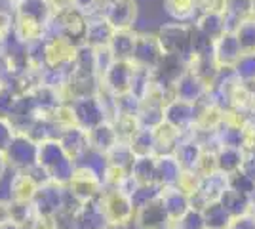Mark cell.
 Returning a JSON list of instances; mask_svg holds the SVG:
<instances>
[{
	"label": "cell",
	"instance_id": "6da1fadb",
	"mask_svg": "<svg viewBox=\"0 0 255 229\" xmlns=\"http://www.w3.org/2000/svg\"><path fill=\"white\" fill-rule=\"evenodd\" d=\"M38 166H42L50 182L69 186L76 172V161L71 159L57 140L38 143Z\"/></svg>",
	"mask_w": 255,
	"mask_h": 229
},
{
	"label": "cell",
	"instance_id": "7a4b0ae2",
	"mask_svg": "<svg viewBox=\"0 0 255 229\" xmlns=\"http://www.w3.org/2000/svg\"><path fill=\"white\" fill-rule=\"evenodd\" d=\"M164 55H179L189 61L192 44V25L166 21L154 31Z\"/></svg>",
	"mask_w": 255,
	"mask_h": 229
},
{
	"label": "cell",
	"instance_id": "3957f363",
	"mask_svg": "<svg viewBox=\"0 0 255 229\" xmlns=\"http://www.w3.org/2000/svg\"><path fill=\"white\" fill-rule=\"evenodd\" d=\"M11 172H29L38 164V143L27 134H15L4 151Z\"/></svg>",
	"mask_w": 255,
	"mask_h": 229
},
{
	"label": "cell",
	"instance_id": "277c9868",
	"mask_svg": "<svg viewBox=\"0 0 255 229\" xmlns=\"http://www.w3.org/2000/svg\"><path fill=\"white\" fill-rule=\"evenodd\" d=\"M67 186H59L48 182L36 189V193L32 197V208L38 216L42 218H55L57 214H61L67 205Z\"/></svg>",
	"mask_w": 255,
	"mask_h": 229
},
{
	"label": "cell",
	"instance_id": "5b68a950",
	"mask_svg": "<svg viewBox=\"0 0 255 229\" xmlns=\"http://www.w3.org/2000/svg\"><path fill=\"white\" fill-rule=\"evenodd\" d=\"M137 0H103L101 17L115 31H129L137 21Z\"/></svg>",
	"mask_w": 255,
	"mask_h": 229
},
{
	"label": "cell",
	"instance_id": "8992f818",
	"mask_svg": "<svg viewBox=\"0 0 255 229\" xmlns=\"http://www.w3.org/2000/svg\"><path fill=\"white\" fill-rule=\"evenodd\" d=\"M229 189V176L221 174V172H212V174L200 176V182L196 189L191 195V207L202 210L212 203L221 201V197L227 193Z\"/></svg>",
	"mask_w": 255,
	"mask_h": 229
},
{
	"label": "cell",
	"instance_id": "52a82bcc",
	"mask_svg": "<svg viewBox=\"0 0 255 229\" xmlns=\"http://www.w3.org/2000/svg\"><path fill=\"white\" fill-rule=\"evenodd\" d=\"M67 103H69V109H71V115H73V122L88 132L107 120L105 107H103L101 99L97 96L76 98L67 101Z\"/></svg>",
	"mask_w": 255,
	"mask_h": 229
},
{
	"label": "cell",
	"instance_id": "ba28073f",
	"mask_svg": "<svg viewBox=\"0 0 255 229\" xmlns=\"http://www.w3.org/2000/svg\"><path fill=\"white\" fill-rule=\"evenodd\" d=\"M101 205L105 210V216L109 224L115 226H128L135 218V207L133 201L120 193L118 189H105L101 193Z\"/></svg>",
	"mask_w": 255,
	"mask_h": 229
},
{
	"label": "cell",
	"instance_id": "9c48e42d",
	"mask_svg": "<svg viewBox=\"0 0 255 229\" xmlns=\"http://www.w3.org/2000/svg\"><path fill=\"white\" fill-rule=\"evenodd\" d=\"M196 120H198V107L192 103H185L173 98L164 105V124L179 132L181 136L191 134L196 128Z\"/></svg>",
	"mask_w": 255,
	"mask_h": 229
},
{
	"label": "cell",
	"instance_id": "30bf717a",
	"mask_svg": "<svg viewBox=\"0 0 255 229\" xmlns=\"http://www.w3.org/2000/svg\"><path fill=\"white\" fill-rule=\"evenodd\" d=\"M164 57V52L160 48L158 38L156 34L150 33V31H137V40H135V48H133V57H131V63L141 69H149L154 71L158 63Z\"/></svg>",
	"mask_w": 255,
	"mask_h": 229
},
{
	"label": "cell",
	"instance_id": "8fae6325",
	"mask_svg": "<svg viewBox=\"0 0 255 229\" xmlns=\"http://www.w3.org/2000/svg\"><path fill=\"white\" fill-rule=\"evenodd\" d=\"M69 191L73 193L78 203H90V201H96L101 197V193L105 191V186L103 182L97 178L94 172H90L88 168H82L76 164V172L69 184Z\"/></svg>",
	"mask_w": 255,
	"mask_h": 229
},
{
	"label": "cell",
	"instance_id": "7c38bea8",
	"mask_svg": "<svg viewBox=\"0 0 255 229\" xmlns=\"http://www.w3.org/2000/svg\"><path fill=\"white\" fill-rule=\"evenodd\" d=\"M135 65L131 61H115L109 67L105 75L101 76V88L113 96H122L131 90Z\"/></svg>",
	"mask_w": 255,
	"mask_h": 229
},
{
	"label": "cell",
	"instance_id": "4fadbf2b",
	"mask_svg": "<svg viewBox=\"0 0 255 229\" xmlns=\"http://www.w3.org/2000/svg\"><path fill=\"white\" fill-rule=\"evenodd\" d=\"M215 134H217L221 147H233V149H242V151L252 140V134L244 126V122L236 119L234 115H227L221 120V124L215 128Z\"/></svg>",
	"mask_w": 255,
	"mask_h": 229
},
{
	"label": "cell",
	"instance_id": "5bb4252c",
	"mask_svg": "<svg viewBox=\"0 0 255 229\" xmlns=\"http://www.w3.org/2000/svg\"><path fill=\"white\" fill-rule=\"evenodd\" d=\"M52 15L50 0H15V4H13L15 19L38 25L44 29V33H46V25L52 19Z\"/></svg>",
	"mask_w": 255,
	"mask_h": 229
},
{
	"label": "cell",
	"instance_id": "9a60e30c",
	"mask_svg": "<svg viewBox=\"0 0 255 229\" xmlns=\"http://www.w3.org/2000/svg\"><path fill=\"white\" fill-rule=\"evenodd\" d=\"M187 73V59H183L179 55H164L158 67L152 71V78L158 86L170 90L173 94V86L181 76Z\"/></svg>",
	"mask_w": 255,
	"mask_h": 229
},
{
	"label": "cell",
	"instance_id": "2e32d148",
	"mask_svg": "<svg viewBox=\"0 0 255 229\" xmlns=\"http://www.w3.org/2000/svg\"><path fill=\"white\" fill-rule=\"evenodd\" d=\"M204 153H206V149L194 140L191 132V134H185L181 138V142L177 143V147L173 151V157L177 159L183 172H198V166L202 163Z\"/></svg>",
	"mask_w": 255,
	"mask_h": 229
},
{
	"label": "cell",
	"instance_id": "e0dca14e",
	"mask_svg": "<svg viewBox=\"0 0 255 229\" xmlns=\"http://www.w3.org/2000/svg\"><path fill=\"white\" fill-rule=\"evenodd\" d=\"M244 55V50L238 42V36L233 31L223 33L213 46V57L219 63L221 69H233L236 65V61Z\"/></svg>",
	"mask_w": 255,
	"mask_h": 229
},
{
	"label": "cell",
	"instance_id": "ac0fdd59",
	"mask_svg": "<svg viewBox=\"0 0 255 229\" xmlns=\"http://www.w3.org/2000/svg\"><path fill=\"white\" fill-rule=\"evenodd\" d=\"M208 92H210V88L187 69V73L181 76L179 80L175 82V86H173V98L179 99V101H185V103L198 105L200 101L208 98Z\"/></svg>",
	"mask_w": 255,
	"mask_h": 229
},
{
	"label": "cell",
	"instance_id": "d6986e66",
	"mask_svg": "<svg viewBox=\"0 0 255 229\" xmlns=\"http://www.w3.org/2000/svg\"><path fill=\"white\" fill-rule=\"evenodd\" d=\"M57 142L61 143V147L67 151V155H69L71 159H75V161H78V159L90 149L88 130L76 126V124H69V126L61 128Z\"/></svg>",
	"mask_w": 255,
	"mask_h": 229
},
{
	"label": "cell",
	"instance_id": "ffe728a7",
	"mask_svg": "<svg viewBox=\"0 0 255 229\" xmlns=\"http://www.w3.org/2000/svg\"><path fill=\"white\" fill-rule=\"evenodd\" d=\"M38 117H40V115H38V109H36V105H34V101H32L31 94L25 92V94H21V96L17 98L8 120L11 122V126L15 128V132L27 134V130L31 128V124L38 119Z\"/></svg>",
	"mask_w": 255,
	"mask_h": 229
},
{
	"label": "cell",
	"instance_id": "44dd1931",
	"mask_svg": "<svg viewBox=\"0 0 255 229\" xmlns=\"http://www.w3.org/2000/svg\"><path fill=\"white\" fill-rule=\"evenodd\" d=\"M133 222L141 229H160L171 224L170 216H168L164 205L160 203V199L150 201L147 205L135 208V218H133Z\"/></svg>",
	"mask_w": 255,
	"mask_h": 229
},
{
	"label": "cell",
	"instance_id": "7402d4cb",
	"mask_svg": "<svg viewBox=\"0 0 255 229\" xmlns=\"http://www.w3.org/2000/svg\"><path fill=\"white\" fill-rule=\"evenodd\" d=\"M162 10L168 15V21L192 25L200 13V4L198 0H162Z\"/></svg>",
	"mask_w": 255,
	"mask_h": 229
},
{
	"label": "cell",
	"instance_id": "603a6c76",
	"mask_svg": "<svg viewBox=\"0 0 255 229\" xmlns=\"http://www.w3.org/2000/svg\"><path fill=\"white\" fill-rule=\"evenodd\" d=\"M109 220L101 205V197L96 201L84 203L80 210L76 212V228L75 229H105Z\"/></svg>",
	"mask_w": 255,
	"mask_h": 229
},
{
	"label": "cell",
	"instance_id": "cb8c5ba5",
	"mask_svg": "<svg viewBox=\"0 0 255 229\" xmlns=\"http://www.w3.org/2000/svg\"><path fill=\"white\" fill-rule=\"evenodd\" d=\"M160 203H162L164 208H166V212H168V216H170L171 224H173L175 220H179L189 208H192L189 193H185L179 186L162 189V193H160Z\"/></svg>",
	"mask_w": 255,
	"mask_h": 229
},
{
	"label": "cell",
	"instance_id": "d4e9b609",
	"mask_svg": "<svg viewBox=\"0 0 255 229\" xmlns=\"http://www.w3.org/2000/svg\"><path fill=\"white\" fill-rule=\"evenodd\" d=\"M183 176V168L179 166L173 155H162L156 157V178L154 184L162 189L166 187H177Z\"/></svg>",
	"mask_w": 255,
	"mask_h": 229
},
{
	"label": "cell",
	"instance_id": "484cf974",
	"mask_svg": "<svg viewBox=\"0 0 255 229\" xmlns=\"http://www.w3.org/2000/svg\"><path fill=\"white\" fill-rule=\"evenodd\" d=\"M113 34H115V29H113L101 15L88 17L84 44L92 46V48H105V46H109V42H111Z\"/></svg>",
	"mask_w": 255,
	"mask_h": 229
},
{
	"label": "cell",
	"instance_id": "4316f807",
	"mask_svg": "<svg viewBox=\"0 0 255 229\" xmlns=\"http://www.w3.org/2000/svg\"><path fill=\"white\" fill-rule=\"evenodd\" d=\"M88 138H90V147L97 153H103V155H107L120 142L115 124L109 122V120L101 122L96 128H92V130L88 132Z\"/></svg>",
	"mask_w": 255,
	"mask_h": 229
},
{
	"label": "cell",
	"instance_id": "83f0119b",
	"mask_svg": "<svg viewBox=\"0 0 255 229\" xmlns=\"http://www.w3.org/2000/svg\"><path fill=\"white\" fill-rule=\"evenodd\" d=\"M187 69L194 76H198L208 88H212L217 80V76L221 73V67L215 61L213 55H202V57H189Z\"/></svg>",
	"mask_w": 255,
	"mask_h": 229
},
{
	"label": "cell",
	"instance_id": "f1b7e54d",
	"mask_svg": "<svg viewBox=\"0 0 255 229\" xmlns=\"http://www.w3.org/2000/svg\"><path fill=\"white\" fill-rule=\"evenodd\" d=\"M36 182L27 172H11L8 182V199L10 201H25L31 203L36 193Z\"/></svg>",
	"mask_w": 255,
	"mask_h": 229
},
{
	"label": "cell",
	"instance_id": "f546056e",
	"mask_svg": "<svg viewBox=\"0 0 255 229\" xmlns=\"http://www.w3.org/2000/svg\"><path fill=\"white\" fill-rule=\"evenodd\" d=\"M135 40H137V31L135 29L115 31L111 42H109V50H111V54L115 55L117 61H131Z\"/></svg>",
	"mask_w": 255,
	"mask_h": 229
},
{
	"label": "cell",
	"instance_id": "4dcf8cb0",
	"mask_svg": "<svg viewBox=\"0 0 255 229\" xmlns=\"http://www.w3.org/2000/svg\"><path fill=\"white\" fill-rule=\"evenodd\" d=\"M200 33L210 36L212 40H217L223 33H227V23H225V15L221 10H208L202 11L196 21L192 23Z\"/></svg>",
	"mask_w": 255,
	"mask_h": 229
},
{
	"label": "cell",
	"instance_id": "1f68e13d",
	"mask_svg": "<svg viewBox=\"0 0 255 229\" xmlns=\"http://www.w3.org/2000/svg\"><path fill=\"white\" fill-rule=\"evenodd\" d=\"M223 15L227 31H236L240 23L252 17V0H223Z\"/></svg>",
	"mask_w": 255,
	"mask_h": 229
},
{
	"label": "cell",
	"instance_id": "d6a6232c",
	"mask_svg": "<svg viewBox=\"0 0 255 229\" xmlns=\"http://www.w3.org/2000/svg\"><path fill=\"white\" fill-rule=\"evenodd\" d=\"M215 155V170L225 176H233L244 166V151L233 147H219Z\"/></svg>",
	"mask_w": 255,
	"mask_h": 229
},
{
	"label": "cell",
	"instance_id": "836d02e7",
	"mask_svg": "<svg viewBox=\"0 0 255 229\" xmlns=\"http://www.w3.org/2000/svg\"><path fill=\"white\" fill-rule=\"evenodd\" d=\"M139 128H147V130H158L164 124V105L154 103V101H141V109L137 117Z\"/></svg>",
	"mask_w": 255,
	"mask_h": 229
},
{
	"label": "cell",
	"instance_id": "e575fe53",
	"mask_svg": "<svg viewBox=\"0 0 255 229\" xmlns=\"http://www.w3.org/2000/svg\"><path fill=\"white\" fill-rule=\"evenodd\" d=\"M133 161H135V155H133V151H131V147H129L128 142H118L111 151L107 153L109 168L118 170V172H124V174H128L131 170Z\"/></svg>",
	"mask_w": 255,
	"mask_h": 229
},
{
	"label": "cell",
	"instance_id": "d590c367",
	"mask_svg": "<svg viewBox=\"0 0 255 229\" xmlns=\"http://www.w3.org/2000/svg\"><path fill=\"white\" fill-rule=\"evenodd\" d=\"M202 216L206 229H229L233 224V216L229 214V210L221 205V201L212 203L206 208H202Z\"/></svg>",
	"mask_w": 255,
	"mask_h": 229
},
{
	"label": "cell",
	"instance_id": "8d00e7d4",
	"mask_svg": "<svg viewBox=\"0 0 255 229\" xmlns=\"http://www.w3.org/2000/svg\"><path fill=\"white\" fill-rule=\"evenodd\" d=\"M129 147L135 157H147V155H154L156 149V136L154 130H147V128H137L133 132V136L128 140Z\"/></svg>",
	"mask_w": 255,
	"mask_h": 229
},
{
	"label": "cell",
	"instance_id": "74e56055",
	"mask_svg": "<svg viewBox=\"0 0 255 229\" xmlns=\"http://www.w3.org/2000/svg\"><path fill=\"white\" fill-rule=\"evenodd\" d=\"M129 174L133 176L141 186L154 184V178H156V157H154V155L135 157V161H133V166H131Z\"/></svg>",
	"mask_w": 255,
	"mask_h": 229
},
{
	"label": "cell",
	"instance_id": "f35d334b",
	"mask_svg": "<svg viewBox=\"0 0 255 229\" xmlns=\"http://www.w3.org/2000/svg\"><path fill=\"white\" fill-rule=\"evenodd\" d=\"M156 136V149H154V157H162V155H173L177 143L181 142L179 132H175L173 128H170L168 124H162L158 130H154Z\"/></svg>",
	"mask_w": 255,
	"mask_h": 229
},
{
	"label": "cell",
	"instance_id": "ab89813d",
	"mask_svg": "<svg viewBox=\"0 0 255 229\" xmlns=\"http://www.w3.org/2000/svg\"><path fill=\"white\" fill-rule=\"evenodd\" d=\"M73 71L97 75V71H96V48H92V46H88V44H80V46H76L75 59H73Z\"/></svg>",
	"mask_w": 255,
	"mask_h": 229
},
{
	"label": "cell",
	"instance_id": "60d3db41",
	"mask_svg": "<svg viewBox=\"0 0 255 229\" xmlns=\"http://www.w3.org/2000/svg\"><path fill=\"white\" fill-rule=\"evenodd\" d=\"M221 205L229 210V214L233 218H238V216H244L248 212H252L250 210V197L242 195L238 191H233V189H227V193L221 197Z\"/></svg>",
	"mask_w": 255,
	"mask_h": 229
},
{
	"label": "cell",
	"instance_id": "b9f144b4",
	"mask_svg": "<svg viewBox=\"0 0 255 229\" xmlns=\"http://www.w3.org/2000/svg\"><path fill=\"white\" fill-rule=\"evenodd\" d=\"M115 105H117V117H129L135 119L139 109H141V99L137 96H133L131 92L122 94V96H115Z\"/></svg>",
	"mask_w": 255,
	"mask_h": 229
},
{
	"label": "cell",
	"instance_id": "7bdbcfd3",
	"mask_svg": "<svg viewBox=\"0 0 255 229\" xmlns=\"http://www.w3.org/2000/svg\"><path fill=\"white\" fill-rule=\"evenodd\" d=\"M233 73L240 82H255V52H244L233 67Z\"/></svg>",
	"mask_w": 255,
	"mask_h": 229
},
{
	"label": "cell",
	"instance_id": "ee69618b",
	"mask_svg": "<svg viewBox=\"0 0 255 229\" xmlns=\"http://www.w3.org/2000/svg\"><path fill=\"white\" fill-rule=\"evenodd\" d=\"M150 86H152V71L135 67V71H133V80H131V90H129V92H131L133 96H137L139 99H143L149 94Z\"/></svg>",
	"mask_w": 255,
	"mask_h": 229
},
{
	"label": "cell",
	"instance_id": "f6af8a7d",
	"mask_svg": "<svg viewBox=\"0 0 255 229\" xmlns=\"http://www.w3.org/2000/svg\"><path fill=\"white\" fill-rule=\"evenodd\" d=\"M213 46L215 40L210 36L200 33L194 25H192V44H191V57H202V55H213Z\"/></svg>",
	"mask_w": 255,
	"mask_h": 229
},
{
	"label": "cell",
	"instance_id": "bcb514c9",
	"mask_svg": "<svg viewBox=\"0 0 255 229\" xmlns=\"http://www.w3.org/2000/svg\"><path fill=\"white\" fill-rule=\"evenodd\" d=\"M238 36V42L244 52H255V17L252 15L250 19L240 23V27L234 31Z\"/></svg>",
	"mask_w": 255,
	"mask_h": 229
},
{
	"label": "cell",
	"instance_id": "7dc6e473",
	"mask_svg": "<svg viewBox=\"0 0 255 229\" xmlns=\"http://www.w3.org/2000/svg\"><path fill=\"white\" fill-rule=\"evenodd\" d=\"M173 228L175 229H206L202 210H198V208H189L179 220L173 222Z\"/></svg>",
	"mask_w": 255,
	"mask_h": 229
},
{
	"label": "cell",
	"instance_id": "c3c4849f",
	"mask_svg": "<svg viewBox=\"0 0 255 229\" xmlns=\"http://www.w3.org/2000/svg\"><path fill=\"white\" fill-rule=\"evenodd\" d=\"M19 96L21 94L15 88L8 86V84H0V117H4V119L10 117L11 109H13Z\"/></svg>",
	"mask_w": 255,
	"mask_h": 229
},
{
	"label": "cell",
	"instance_id": "681fc988",
	"mask_svg": "<svg viewBox=\"0 0 255 229\" xmlns=\"http://www.w3.org/2000/svg\"><path fill=\"white\" fill-rule=\"evenodd\" d=\"M160 193H162V187H158L156 184L139 186V189L135 191V195L131 197L133 207L139 208V207H143V205H147V203H150V201H156V199H160Z\"/></svg>",
	"mask_w": 255,
	"mask_h": 229
},
{
	"label": "cell",
	"instance_id": "f907efd6",
	"mask_svg": "<svg viewBox=\"0 0 255 229\" xmlns=\"http://www.w3.org/2000/svg\"><path fill=\"white\" fill-rule=\"evenodd\" d=\"M229 189L250 197V193L255 189V180H252L244 170H240V172H236V174L229 176Z\"/></svg>",
	"mask_w": 255,
	"mask_h": 229
},
{
	"label": "cell",
	"instance_id": "816d5d0a",
	"mask_svg": "<svg viewBox=\"0 0 255 229\" xmlns=\"http://www.w3.org/2000/svg\"><path fill=\"white\" fill-rule=\"evenodd\" d=\"M101 4H103V0H73V8L78 13H82L86 19L99 15L101 13Z\"/></svg>",
	"mask_w": 255,
	"mask_h": 229
},
{
	"label": "cell",
	"instance_id": "f5cc1de1",
	"mask_svg": "<svg viewBox=\"0 0 255 229\" xmlns=\"http://www.w3.org/2000/svg\"><path fill=\"white\" fill-rule=\"evenodd\" d=\"M117 59H115V55L111 54V50H109V46L105 48H96V71L99 78L105 75L107 71H109V67L113 65Z\"/></svg>",
	"mask_w": 255,
	"mask_h": 229
},
{
	"label": "cell",
	"instance_id": "db71d44e",
	"mask_svg": "<svg viewBox=\"0 0 255 229\" xmlns=\"http://www.w3.org/2000/svg\"><path fill=\"white\" fill-rule=\"evenodd\" d=\"M17 132L15 128L11 126V122L8 119H4V117H0V151L4 153L8 149V145L11 143L13 140V136H15Z\"/></svg>",
	"mask_w": 255,
	"mask_h": 229
},
{
	"label": "cell",
	"instance_id": "11a10c76",
	"mask_svg": "<svg viewBox=\"0 0 255 229\" xmlns=\"http://www.w3.org/2000/svg\"><path fill=\"white\" fill-rule=\"evenodd\" d=\"M229 229H255V214L254 212H248L244 216L233 218V224H231Z\"/></svg>",
	"mask_w": 255,
	"mask_h": 229
},
{
	"label": "cell",
	"instance_id": "9f6ffc18",
	"mask_svg": "<svg viewBox=\"0 0 255 229\" xmlns=\"http://www.w3.org/2000/svg\"><path fill=\"white\" fill-rule=\"evenodd\" d=\"M11 222V205L8 197H0V226Z\"/></svg>",
	"mask_w": 255,
	"mask_h": 229
},
{
	"label": "cell",
	"instance_id": "6f0895ef",
	"mask_svg": "<svg viewBox=\"0 0 255 229\" xmlns=\"http://www.w3.org/2000/svg\"><path fill=\"white\" fill-rule=\"evenodd\" d=\"M13 25V15L11 13H0V40L11 31Z\"/></svg>",
	"mask_w": 255,
	"mask_h": 229
},
{
	"label": "cell",
	"instance_id": "680465c9",
	"mask_svg": "<svg viewBox=\"0 0 255 229\" xmlns=\"http://www.w3.org/2000/svg\"><path fill=\"white\" fill-rule=\"evenodd\" d=\"M8 172H10V164H8V159L6 155L0 151V184L8 178Z\"/></svg>",
	"mask_w": 255,
	"mask_h": 229
},
{
	"label": "cell",
	"instance_id": "91938a15",
	"mask_svg": "<svg viewBox=\"0 0 255 229\" xmlns=\"http://www.w3.org/2000/svg\"><path fill=\"white\" fill-rule=\"evenodd\" d=\"M13 4H15V0H0V13L13 15Z\"/></svg>",
	"mask_w": 255,
	"mask_h": 229
},
{
	"label": "cell",
	"instance_id": "94428289",
	"mask_svg": "<svg viewBox=\"0 0 255 229\" xmlns=\"http://www.w3.org/2000/svg\"><path fill=\"white\" fill-rule=\"evenodd\" d=\"M250 210H252V212L255 214V189L252 191V193H250Z\"/></svg>",
	"mask_w": 255,
	"mask_h": 229
},
{
	"label": "cell",
	"instance_id": "6125c7cd",
	"mask_svg": "<svg viewBox=\"0 0 255 229\" xmlns=\"http://www.w3.org/2000/svg\"><path fill=\"white\" fill-rule=\"evenodd\" d=\"M0 229H23V228L17 226V224H13V222H10V224H6V226H0Z\"/></svg>",
	"mask_w": 255,
	"mask_h": 229
},
{
	"label": "cell",
	"instance_id": "be15d7a7",
	"mask_svg": "<svg viewBox=\"0 0 255 229\" xmlns=\"http://www.w3.org/2000/svg\"><path fill=\"white\" fill-rule=\"evenodd\" d=\"M105 229H126V226H115V224H109Z\"/></svg>",
	"mask_w": 255,
	"mask_h": 229
},
{
	"label": "cell",
	"instance_id": "e7e4bbea",
	"mask_svg": "<svg viewBox=\"0 0 255 229\" xmlns=\"http://www.w3.org/2000/svg\"><path fill=\"white\" fill-rule=\"evenodd\" d=\"M126 229H141V228H139L135 222H129V224L126 226Z\"/></svg>",
	"mask_w": 255,
	"mask_h": 229
},
{
	"label": "cell",
	"instance_id": "03108f58",
	"mask_svg": "<svg viewBox=\"0 0 255 229\" xmlns=\"http://www.w3.org/2000/svg\"><path fill=\"white\" fill-rule=\"evenodd\" d=\"M252 15L255 17V0H252Z\"/></svg>",
	"mask_w": 255,
	"mask_h": 229
},
{
	"label": "cell",
	"instance_id": "003e7915",
	"mask_svg": "<svg viewBox=\"0 0 255 229\" xmlns=\"http://www.w3.org/2000/svg\"><path fill=\"white\" fill-rule=\"evenodd\" d=\"M160 229H175V228H173V224H170V226H166V228H160Z\"/></svg>",
	"mask_w": 255,
	"mask_h": 229
}]
</instances>
